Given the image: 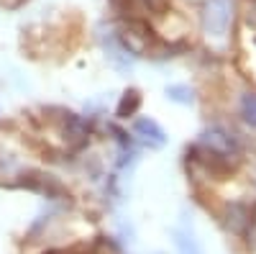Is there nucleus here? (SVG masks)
Wrapping results in <instances>:
<instances>
[{"mask_svg":"<svg viewBox=\"0 0 256 254\" xmlns=\"http://www.w3.org/2000/svg\"><path fill=\"white\" fill-rule=\"evenodd\" d=\"M136 131L144 136L146 144H152V146H162V144H164V131L159 129L154 121H146V118L138 121V123H136Z\"/></svg>","mask_w":256,"mask_h":254,"instance_id":"obj_1","label":"nucleus"},{"mask_svg":"<svg viewBox=\"0 0 256 254\" xmlns=\"http://www.w3.org/2000/svg\"><path fill=\"white\" fill-rule=\"evenodd\" d=\"M241 108H244V118H246L251 126H256V95H246Z\"/></svg>","mask_w":256,"mask_h":254,"instance_id":"obj_2","label":"nucleus"}]
</instances>
